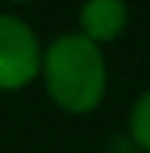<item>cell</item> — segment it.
Here are the masks:
<instances>
[{
	"label": "cell",
	"mask_w": 150,
	"mask_h": 153,
	"mask_svg": "<svg viewBox=\"0 0 150 153\" xmlns=\"http://www.w3.org/2000/svg\"><path fill=\"white\" fill-rule=\"evenodd\" d=\"M47 94L66 113H91L106 91V62L85 34H63L41 53Z\"/></svg>",
	"instance_id": "obj_1"
},
{
	"label": "cell",
	"mask_w": 150,
	"mask_h": 153,
	"mask_svg": "<svg viewBox=\"0 0 150 153\" xmlns=\"http://www.w3.org/2000/svg\"><path fill=\"white\" fill-rule=\"evenodd\" d=\"M41 72L38 38L19 16L0 13V91L25 88Z\"/></svg>",
	"instance_id": "obj_2"
},
{
	"label": "cell",
	"mask_w": 150,
	"mask_h": 153,
	"mask_svg": "<svg viewBox=\"0 0 150 153\" xmlns=\"http://www.w3.org/2000/svg\"><path fill=\"white\" fill-rule=\"evenodd\" d=\"M78 22H81V34L91 44L113 41L128 22V6L116 3V0H91L78 10Z\"/></svg>",
	"instance_id": "obj_3"
},
{
	"label": "cell",
	"mask_w": 150,
	"mask_h": 153,
	"mask_svg": "<svg viewBox=\"0 0 150 153\" xmlns=\"http://www.w3.org/2000/svg\"><path fill=\"white\" fill-rule=\"evenodd\" d=\"M128 131H131L134 144L150 153V91H144L134 100L131 113H128Z\"/></svg>",
	"instance_id": "obj_4"
}]
</instances>
